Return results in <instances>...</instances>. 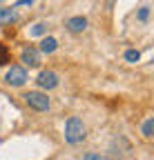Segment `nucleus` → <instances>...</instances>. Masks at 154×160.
Here are the masks:
<instances>
[{
    "mask_svg": "<svg viewBox=\"0 0 154 160\" xmlns=\"http://www.w3.org/2000/svg\"><path fill=\"white\" fill-rule=\"evenodd\" d=\"M23 98H25V102L31 109H36V111H47L49 109V98L43 91H27Z\"/></svg>",
    "mask_w": 154,
    "mask_h": 160,
    "instance_id": "f03ea898",
    "label": "nucleus"
},
{
    "mask_svg": "<svg viewBox=\"0 0 154 160\" xmlns=\"http://www.w3.org/2000/svg\"><path fill=\"white\" fill-rule=\"evenodd\" d=\"M9 62V51L5 45H0V65H7Z\"/></svg>",
    "mask_w": 154,
    "mask_h": 160,
    "instance_id": "f8f14e48",
    "label": "nucleus"
},
{
    "mask_svg": "<svg viewBox=\"0 0 154 160\" xmlns=\"http://www.w3.org/2000/svg\"><path fill=\"white\" fill-rule=\"evenodd\" d=\"M5 80H7V85H11V87H23V85L27 82V71H25V67L13 65V67L5 73Z\"/></svg>",
    "mask_w": 154,
    "mask_h": 160,
    "instance_id": "7ed1b4c3",
    "label": "nucleus"
},
{
    "mask_svg": "<svg viewBox=\"0 0 154 160\" xmlns=\"http://www.w3.org/2000/svg\"><path fill=\"white\" fill-rule=\"evenodd\" d=\"M85 160H109V158H105V156H101V153H96V151H89V153L85 156Z\"/></svg>",
    "mask_w": 154,
    "mask_h": 160,
    "instance_id": "ddd939ff",
    "label": "nucleus"
},
{
    "mask_svg": "<svg viewBox=\"0 0 154 160\" xmlns=\"http://www.w3.org/2000/svg\"><path fill=\"white\" fill-rule=\"evenodd\" d=\"M20 60L27 67H38L40 65V51H38L36 47H25L23 53H20Z\"/></svg>",
    "mask_w": 154,
    "mask_h": 160,
    "instance_id": "39448f33",
    "label": "nucleus"
},
{
    "mask_svg": "<svg viewBox=\"0 0 154 160\" xmlns=\"http://www.w3.org/2000/svg\"><path fill=\"white\" fill-rule=\"evenodd\" d=\"M72 33H81V31H85L87 29V20L83 18V16H74V18H69L67 20V25H65Z\"/></svg>",
    "mask_w": 154,
    "mask_h": 160,
    "instance_id": "423d86ee",
    "label": "nucleus"
},
{
    "mask_svg": "<svg viewBox=\"0 0 154 160\" xmlns=\"http://www.w3.org/2000/svg\"><path fill=\"white\" fill-rule=\"evenodd\" d=\"M36 82H38V87H40V89H56V87H58V76L47 69V71H40V73H38Z\"/></svg>",
    "mask_w": 154,
    "mask_h": 160,
    "instance_id": "20e7f679",
    "label": "nucleus"
},
{
    "mask_svg": "<svg viewBox=\"0 0 154 160\" xmlns=\"http://www.w3.org/2000/svg\"><path fill=\"white\" fill-rule=\"evenodd\" d=\"M147 13H150V11H147V7H141V11H139V18H141V20H147Z\"/></svg>",
    "mask_w": 154,
    "mask_h": 160,
    "instance_id": "4468645a",
    "label": "nucleus"
},
{
    "mask_svg": "<svg viewBox=\"0 0 154 160\" xmlns=\"http://www.w3.org/2000/svg\"><path fill=\"white\" fill-rule=\"evenodd\" d=\"M11 22H16V11L11 7L0 9V25H11Z\"/></svg>",
    "mask_w": 154,
    "mask_h": 160,
    "instance_id": "6e6552de",
    "label": "nucleus"
},
{
    "mask_svg": "<svg viewBox=\"0 0 154 160\" xmlns=\"http://www.w3.org/2000/svg\"><path fill=\"white\" fill-rule=\"evenodd\" d=\"M85 136H87L85 122H83L81 118L72 116L67 122H65V142H67V145H78V142H83V140H85Z\"/></svg>",
    "mask_w": 154,
    "mask_h": 160,
    "instance_id": "f257e3e1",
    "label": "nucleus"
},
{
    "mask_svg": "<svg viewBox=\"0 0 154 160\" xmlns=\"http://www.w3.org/2000/svg\"><path fill=\"white\" fill-rule=\"evenodd\" d=\"M141 131H143V136H145V138H152V136H154V133H152V131H154V118H147V120H145Z\"/></svg>",
    "mask_w": 154,
    "mask_h": 160,
    "instance_id": "1a4fd4ad",
    "label": "nucleus"
},
{
    "mask_svg": "<svg viewBox=\"0 0 154 160\" xmlns=\"http://www.w3.org/2000/svg\"><path fill=\"white\" fill-rule=\"evenodd\" d=\"M47 31V25L45 22H36L34 27H31V36H43Z\"/></svg>",
    "mask_w": 154,
    "mask_h": 160,
    "instance_id": "9b49d317",
    "label": "nucleus"
},
{
    "mask_svg": "<svg viewBox=\"0 0 154 160\" xmlns=\"http://www.w3.org/2000/svg\"><path fill=\"white\" fill-rule=\"evenodd\" d=\"M125 60H127V62H139V60H141V51L139 49H127L125 51Z\"/></svg>",
    "mask_w": 154,
    "mask_h": 160,
    "instance_id": "9d476101",
    "label": "nucleus"
},
{
    "mask_svg": "<svg viewBox=\"0 0 154 160\" xmlns=\"http://www.w3.org/2000/svg\"><path fill=\"white\" fill-rule=\"evenodd\" d=\"M56 47H58V40L49 36V38H43L40 49H38V51H40V53H51V51H56Z\"/></svg>",
    "mask_w": 154,
    "mask_h": 160,
    "instance_id": "0eeeda50",
    "label": "nucleus"
}]
</instances>
